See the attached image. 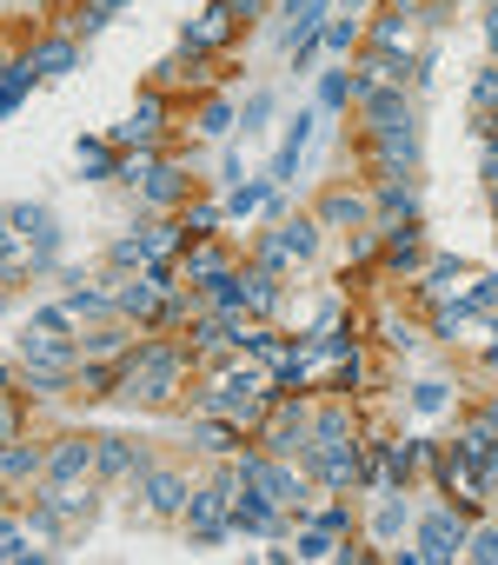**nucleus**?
<instances>
[{
	"label": "nucleus",
	"instance_id": "3",
	"mask_svg": "<svg viewBox=\"0 0 498 565\" xmlns=\"http://www.w3.org/2000/svg\"><path fill=\"white\" fill-rule=\"evenodd\" d=\"M160 140H166V94H160V87H147V94H140V107L113 127V147H153V153H160Z\"/></svg>",
	"mask_w": 498,
	"mask_h": 565
},
{
	"label": "nucleus",
	"instance_id": "26",
	"mask_svg": "<svg viewBox=\"0 0 498 565\" xmlns=\"http://www.w3.org/2000/svg\"><path fill=\"white\" fill-rule=\"evenodd\" d=\"M80 173H87V180H107V173H120V160L107 153V140H80Z\"/></svg>",
	"mask_w": 498,
	"mask_h": 565
},
{
	"label": "nucleus",
	"instance_id": "37",
	"mask_svg": "<svg viewBox=\"0 0 498 565\" xmlns=\"http://www.w3.org/2000/svg\"><path fill=\"white\" fill-rule=\"evenodd\" d=\"M8 386H14V366H8V360H0V393H8Z\"/></svg>",
	"mask_w": 498,
	"mask_h": 565
},
{
	"label": "nucleus",
	"instance_id": "14",
	"mask_svg": "<svg viewBox=\"0 0 498 565\" xmlns=\"http://www.w3.org/2000/svg\"><path fill=\"white\" fill-rule=\"evenodd\" d=\"M140 446L127 439H94V479H140Z\"/></svg>",
	"mask_w": 498,
	"mask_h": 565
},
{
	"label": "nucleus",
	"instance_id": "8",
	"mask_svg": "<svg viewBox=\"0 0 498 565\" xmlns=\"http://www.w3.org/2000/svg\"><path fill=\"white\" fill-rule=\"evenodd\" d=\"M239 472H246V486H260L273 505H306V479L293 466H280V459H239Z\"/></svg>",
	"mask_w": 498,
	"mask_h": 565
},
{
	"label": "nucleus",
	"instance_id": "30",
	"mask_svg": "<svg viewBox=\"0 0 498 565\" xmlns=\"http://www.w3.org/2000/svg\"><path fill=\"white\" fill-rule=\"evenodd\" d=\"M0 558H28V532H21V519H8V512H0Z\"/></svg>",
	"mask_w": 498,
	"mask_h": 565
},
{
	"label": "nucleus",
	"instance_id": "6",
	"mask_svg": "<svg viewBox=\"0 0 498 565\" xmlns=\"http://www.w3.org/2000/svg\"><path fill=\"white\" fill-rule=\"evenodd\" d=\"M226 525H232V499H226V486L213 479L206 492H193V499H186V532H193L199 545H219V539H226Z\"/></svg>",
	"mask_w": 498,
	"mask_h": 565
},
{
	"label": "nucleus",
	"instance_id": "1",
	"mask_svg": "<svg viewBox=\"0 0 498 565\" xmlns=\"http://www.w3.org/2000/svg\"><path fill=\"white\" fill-rule=\"evenodd\" d=\"M180 380H186V347H173V340H147L120 360V399L127 406H173Z\"/></svg>",
	"mask_w": 498,
	"mask_h": 565
},
{
	"label": "nucleus",
	"instance_id": "15",
	"mask_svg": "<svg viewBox=\"0 0 498 565\" xmlns=\"http://www.w3.org/2000/svg\"><path fill=\"white\" fill-rule=\"evenodd\" d=\"M0 479H47V452L34 439H0Z\"/></svg>",
	"mask_w": 498,
	"mask_h": 565
},
{
	"label": "nucleus",
	"instance_id": "23",
	"mask_svg": "<svg viewBox=\"0 0 498 565\" xmlns=\"http://www.w3.org/2000/svg\"><path fill=\"white\" fill-rule=\"evenodd\" d=\"M219 220H226V206H213V200H186V239H206V233H219Z\"/></svg>",
	"mask_w": 498,
	"mask_h": 565
},
{
	"label": "nucleus",
	"instance_id": "25",
	"mask_svg": "<svg viewBox=\"0 0 498 565\" xmlns=\"http://www.w3.org/2000/svg\"><path fill=\"white\" fill-rule=\"evenodd\" d=\"M353 94H359V81H353L346 67H333V74L320 81V107H353Z\"/></svg>",
	"mask_w": 498,
	"mask_h": 565
},
{
	"label": "nucleus",
	"instance_id": "10",
	"mask_svg": "<svg viewBox=\"0 0 498 565\" xmlns=\"http://www.w3.org/2000/svg\"><path fill=\"white\" fill-rule=\"evenodd\" d=\"M366 147H372V167H379V173H392V180H412V167H419V140H412V127L372 134Z\"/></svg>",
	"mask_w": 498,
	"mask_h": 565
},
{
	"label": "nucleus",
	"instance_id": "34",
	"mask_svg": "<svg viewBox=\"0 0 498 565\" xmlns=\"http://www.w3.org/2000/svg\"><path fill=\"white\" fill-rule=\"evenodd\" d=\"M226 120H232V107H226V100H206V114H199V134H226Z\"/></svg>",
	"mask_w": 498,
	"mask_h": 565
},
{
	"label": "nucleus",
	"instance_id": "22",
	"mask_svg": "<svg viewBox=\"0 0 498 565\" xmlns=\"http://www.w3.org/2000/svg\"><path fill=\"white\" fill-rule=\"evenodd\" d=\"M320 439H353V406L326 399V406L313 413V446H320Z\"/></svg>",
	"mask_w": 498,
	"mask_h": 565
},
{
	"label": "nucleus",
	"instance_id": "4",
	"mask_svg": "<svg viewBox=\"0 0 498 565\" xmlns=\"http://www.w3.org/2000/svg\"><path fill=\"white\" fill-rule=\"evenodd\" d=\"M186 499H193V486H186V472H180V466H140V505H147V512L180 519V512H186Z\"/></svg>",
	"mask_w": 498,
	"mask_h": 565
},
{
	"label": "nucleus",
	"instance_id": "21",
	"mask_svg": "<svg viewBox=\"0 0 498 565\" xmlns=\"http://www.w3.org/2000/svg\"><path fill=\"white\" fill-rule=\"evenodd\" d=\"M359 220H366V200H359V193H339V186H333V193L320 200V226H359Z\"/></svg>",
	"mask_w": 498,
	"mask_h": 565
},
{
	"label": "nucleus",
	"instance_id": "36",
	"mask_svg": "<svg viewBox=\"0 0 498 565\" xmlns=\"http://www.w3.org/2000/svg\"><path fill=\"white\" fill-rule=\"evenodd\" d=\"M485 47L498 54V0H491V14H485Z\"/></svg>",
	"mask_w": 498,
	"mask_h": 565
},
{
	"label": "nucleus",
	"instance_id": "17",
	"mask_svg": "<svg viewBox=\"0 0 498 565\" xmlns=\"http://www.w3.org/2000/svg\"><path fill=\"white\" fill-rule=\"evenodd\" d=\"M412 213H419L412 180H392V173H386V180H379V220H386V226H405Z\"/></svg>",
	"mask_w": 498,
	"mask_h": 565
},
{
	"label": "nucleus",
	"instance_id": "13",
	"mask_svg": "<svg viewBox=\"0 0 498 565\" xmlns=\"http://www.w3.org/2000/svg\"><path fill=\"white\" fill-rule=\"evenodd\" d=\"M186 287H206V279H219V273H232V253L206 233V239H186Z\"/></svg>",
	"mask_w": 498,
	"mask_h": 565
},
{
	"label": "nucleus",
	"instance_id": "27",
	"mask_svg": "<svg viewBox=\"0 0 498 565\" xmlns=\"http://www.w3.org/2000/svg\"><path fill=\"white\" fill-rule=\"evenodd\" d=\"M300 140H306V114L286 127V147H280V160H273V180H293V167H300Z\"/></svg>",
	"mask_w": 498,
	"mask_h": 565
},
{
	"label": "nucleus",
	"instance_id": "31",
	"mask_svg": "<svg viewBox=\"0 0 498 565\" xmlns=\"http://www.w3.org/2000/svg\"><path fill=\"white\" fill-rule=\"evenodd\" d=\"M491 107H498V74H491V67H485V74H478V81H472V114H478V120H485V114H491Z\"/></svg>",
	"mask_w": 498,
	"mask_h": 565
},
{
	"label": "nucleus",
	"instance_id": "38",
	"mask_svg": "<svg viewBox=\"0 0 498 565\" xmlns=\"http://www.w3.org/2000/svg\"><path fill=\"white\" fill-rule=\"evenodd\" d=\"M491 220H498V180H491Z\"/></svg>",
	"mask_w": 498,
	"mask_h": 565
},
{
	"label": "nucleus",
	"instance_id": "33",
	"mask_svg": "<svg viewBox=\"0 0 498 565\" xmlns=\"http://www.w3.org/2000/svg\"><path fill=\"white\" fill-rule=\"evenodd\" d=\"M320 34H326V47H333V54H353V41H359V28H353V21H326Z\"/></svg>",
	"mask_w": 498,
	"mask_h": 565
},
{
	"label": "nucleus",
	"instance_id": "29",
	"mask_svg": "<svg viewBox=\"0 0 498 565\" xmlns=\"http://www.w3.org/2000/svg\"><path fill=\"white\" fill-rule=\"evenodd\" d=\"M120 8H127V0H87V8H80V34H100Z\"/></svg>",
	"mask_w": 498,
	"mask_h": 565
},
{
	"label": "nucleus",
	"instance_id": "11",
	"mask_svg": "<svg viewBox=\"0 0 498 565\" xmlns=\"http://www.w3.org/2000/svg\"><path fill=\"white\" fill-rule=\"evenodd\" d=\"M366 100V140L372 134H392V127H412V100L399 94V87H372V94H359Z\"/></svg>",
	"mask_w": 498,
	"mask_h": 565
},
{
	"label": "nucleus",
	"instance_id": "9",
	"mask_svg": "<svg viewBox=\"0 0 498 565\" xmlns=\"http://www.w3.org/2000/svg\"><path fill=\"white\" fill-rule=\"evenodd\" d=\"M140 193H147V206H153V213H166V206H186V200H193V180H186V167H180V160H160V153H153V167H147Z\"/></svg>",
	"mask_w": 498,
	"mask_h": 565
},
{
	"label": "nucleus",
	"instance_id": "28",
	"mask_svg": "<svg viewBox=\"0 0 498 565\" xmlns=\"http://www.w3.org/2000/svg\"><path fill=\"white\" fill-rule=\"evenodd\" d=\"M253 206H273V186H267V180H253V186H239V193L226 200V213H232V220H246V213H253Z\"/></svg>",
	"mask_w": 498,
	"mask_h": 565
},
{
	"label": "nucleus",
	"instance_id": "20",
	"mask_svg": "<svg viewBox=\"0 0 498 565\" xmlns=\"http://www.w3.org/2000/svg\"><path fill=\"white\" fill-rule=\"evenodd\" d=\"M28 61H34L41 74H67V67H74V34H47V41H34Z\"/></svg>",
	"mask_w": 498,
	"mask_h": 565
},
{
	"label": "nucleus",
	"instance_id": "7",
	"mask_svg": "<svg viewBox=\"0 0 498 565\" xmlns=\"http://www.w3.org/2000/svg\"><path fill=\"white\" fill-rule=\"evenodd\" d=\"M458 552H465V512H452V505L425 512V519H419V558L445 565V558H458Z\"/></svg>",
	"mask_w": 498,
	"mask_h": 565
},
{
	"label": "nucleus",
	"instance_id": "5",
	"mask_svg": "<svg viewBox=\"0 0 498 565\" xmlns=\"http://www.w3.org/2000/svg\"><path fill=\"white\" fill-rule=\"evenodd\" d=\"M232 28H239V8L232 0H206V8L193 14V28H186V54H219V47H232Z\"/></svg>",
	"mask_w": 498,
	"mask_h": 565
},
{
	"label": "nucleus",
	"instance_id": "12",
	"mask_svg": "<svg viewBox=\"0 0 498 565\" xmlns=\"http://www.w3.org/2000/svg\"><path fill=\"white\" fill-rule=\"evenodd\" d=\"M47 479H94V439L87 433H67L47 446Z\"/></svg>",
	"mask_w": 498,
	"mask_h": 565
},
{
	"label": "nucleus",
	"instance_id": "19",
	"mask_svg": "<svg viewBox=\"0 0 498 565\" xmlns=\"http://www.w3.org/2000/svg\"><path fill=\"white\" fill-rule=\"evenodd\" d=\"M405 525H412V512H405V499H399V486H386V499L372 505V539L386 545V539H399Z\"/></svg>",
	"mask_w": 498,
	"mask_h": 565
},
{
	"label": "nucleus",
	"instance_id": "16",
	"mask_svg": "<svg viewBox=\"0 0 498 565\" xmlns=\"http://www.w3.org/2000/svg\"><path fill=\"white\" fill-rule=\"evenodd\" d=\"M379 266H386V273H412V266H419V226H412V220H405V226H386Z\"/></svg>",
	"mask_w": 498,
	"mask_h": 565
},
{
	"label": "nucleus",
	"instance_id": "2",
	"mask_svg": "<svg viewBox=\"0 0 498 565\" xmlns=\"http://www.w3.org/2000/svg\"><path fill=\"white\" fill-rule=\"evenodd\" d=\"M313 479L333 486V492H353V486L366 479V452H359L353 439H320V446H313Z\"/></svg>",
	"mask_w": 498,
	"mask_h": 565
},
{
	"label": "nucleus",
	"instance_id": "18",
	"mask_svg": "<svg viewBox=\"0 0 498 565\" xmlns=\"http://www.w3.org/2000/svg\"><path fill=\"white\" fill-rule=\"evenodd\" d=\"M273 233H280V246H286V253H293V266H300V259H313V253H320V220H306V213H293V220H280V226H273Z\"/></svg>",
	"mask_w": 498,
	"mask_h": 565
},
{
	"label": "nucleus",
	"instance_id": "24",
	"mask_svg": "<svg viewBox=\"0 0 498 565\" xmlns=\"http://www.w3.org/2000/svg\"><path fill=\"white\" fill-rule=\"evenodd\" d=\"M107 266L113 273H147L153 259H147V239L140 233H127V239H113V253H107Z\"/></svg>",
	"mask_w": 498,
	"mask_h": 565
},
{
	"label": "nucleus",
	"instance_id": "35",
	"mask_svg": "<svg viewBox=\"0 0 498 565\" xmlns=\"http://www.w3.org/2000/svg\"><path fill=\"white\" fill-rule=\"evenodd\" d=\"M412 399H419V413H439V406H445V386H439V380H425Z\"/></svg>",
	"mask_w": 498,
	"mask_h": 565
},
{
	"label": "nucleus",
	"instance_id": "32",
	"mask_svg": "<svg viewBox=\"0 0 498 565\" xmlns=\"http://www.w3.org/2000/svg\"><path fill=\"white\" fill-rule=\"evenodd\" d=\"M465 558H498V525H478V532H465Z\"/></svg>",
	"mask_w": 498,
	"mask_h": 565
}]
</instances>
